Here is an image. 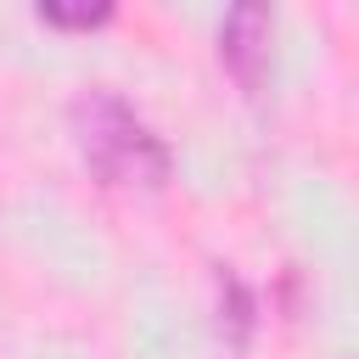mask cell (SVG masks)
Returning a JSON list of instances; mask_svg holds the SVG:
<instances>
[{
    "mask_svg": "<svg viewBox=\"0 0 359 359\" xmlns=\"http://www.w3.org/2000/svg\"><path fill=\"white\" fill-rule=\"evenodd\" d=\"M67 123H73V146L84 157V168L101 180V185H163L168 180V146L163 135L112 90H84L73 107H67Z\"/></svg>",
    "mask_w": 359,
    "mask_h": 359,
    "instance_id": "cell-1",
    "label": "cell"
},
{
    "mask_svg": "<svg viewBox=\"0 0 359 359\" xmlns=\"http://www.w3.org/2000/svg\"><path fill=\"white\" fill-rule=\"evenodd\" d=\"M269 28H275V17L264 11V6H230L224 11V28H219V62H224V73L252 95L258 84H264V67H269Z\"/></svg>",
    "mask_w": 359,
    "mask_h": 359,
    "instance_id": "cell-2",
    "label": "cell"
},
{
    "mask_svg": "<svg viewBox=\"0 0 359 359\" xmlns=\"http://www.w3.org/2000/svg\"><path fill=\"white\" fill-rule=\"evenodd\" d=\"M112 17V0H95V6H67V0H45L39 6V22H50V28H101Z\"/></svg>",
    "mask_w": 359,
    "mask_h": 359,
    "instance_id": "cell-3",
    "label": "cell"
}]
</instances>
